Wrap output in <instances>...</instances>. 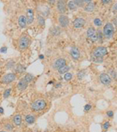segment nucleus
Returning <instances> with one entry per match:
<instances>
[{"instance_id": "nucleus-1", "label": "nucleus", "mask_w": 117, "mask_h": 132, "mask_svg": "<svg viewBox=\"0 0 117 132\" xmlns=\"http://www.w3.org/2000/svg\"><path fill=\"white\" fill-rule=\"evenodd\" d=\"M46 102L44 99H38L31 103V110L35 112L43 110L46 107Z\"/></svg>"}, {"instance_id": "nucleus-2", "label": "nucleus", "mask_w": 117, "mask_h": 132, "mask_svg": "<svg viewBox=\"0 0 117 132\" xmlns=\"http://www.w3.org/2000/svg\"><path fill=\"white\" fill-rule=\"evenodd\" d=\"M114 27L113 25L110 23H108L105 25V27L103 28V34L104 36L107 38H110L113 36L114 35Z\"/></svg>"}, {"instance_id": "nucleus-3", "label": "nucleus", "mask_w": 117, "mask_h": 132, "mask_svg": "<svg viewBox=\"0 0 117 132\" xmlns=\"http://www.w3.org/2000/svg\"><path fill=\"white\" fill-rule=\"evenodd\" d=\"M108 52V50L105 47H98L93 52V56L95 58H102L105 56Z\"/></svg>"}, {"instance_id": "nucleus-4", "label": "nucleus", "mask_w": 117, "mask_h": 132, "mask_svg": "<svg viewBox=\"0 0 117 132\" xmlns=\"http://www.w3.org/2000/svg\"><path fill=\"white\" fill-rule=\"evenodd\" d=\"M29 44H30V39H29L27 36L23 35L22 36L20 40H19V47L20 49H26L27 48V47L29 46Z\"/></svg>"}, {"instance_id": "nucleus-5", "label": "nucleus", "mask_w": 117, "mask_h": 132, "mask_svg": "<svg viewBox=\"0 0 117 132\" xmlns=\"http://www.w3.org/2000/svg\"><path fill=\"white\" fill-rule=\"evenodd\" d=\"M16 80V75L13 73H9L5 74L2 78V82L3 84H10Z\"/></svg>"}, {"instance_id": "nucleus-6", "label": "nucleus", "mask_w": 117, "mask_h": 132, "mask_svg": "<svg viewBox=\"0 0 117 132\" xmlns=\"http://www.w3.org/2000/svg\"><path fill=\"white\" fill-rule=\"evenodd\" d=\"M87 36L89 38L92 42H95L98 39V35H96L95 29L94 28H89L87 31Z\"/></svg>"}, {"instance_id": "nucleus-7", "label": "nucleus", "mask_w": 117, "mask_h": 132, "mask_svg": "<svg viewBox=\"0 0 117 132\" xmlns=\"http://www.w3.org/2000/svg\"><path fill=\"white\" fill-rule=\"evenodd\" d=\"M58 23H60V24L61 25V27L66 28V27H67L70 23V20L67 16L61 14L60 16H58Z\"/></svg>"}, {"instance_id": "nucleus-8", "label": "nucleus", "mask_w": 117, "mask_h": 132, "mask_svg": "<svg viewBox=\"0 0 117 132\" xmlns=\"http://www.w3.org/2000/svg\"><path fill=\"white\" fill-rule=\"evenodd\" d=\"M26 18H27V24H31L33 22L34 18H35V13H34V10L32 9H28L27 10Z\"/></svg>"}, {"instance_id": "nucleus-9", "label": "nucleus", "mask_w": 117, "mask_h": 132, "mask_svg": "<svg viewBox=\"0 0 117 132\" xmlns=\"http://www.w3.org/2000/svg\"><path fill=\"white\" fill-rule=\"evenodd\" d=\"M66 66V60L63 58H60V59H58L55 61L54 63V65H53V67L55 69H60L61 67Z\"/></svg>"}, {"instance_id": "nucleus-10", "label": "nucleus", "mask_w": 117, "mask_h": 132, "mask_svg": "<svg viewBox=\"0 0 117 132\" xmlns=\"http://www.w3.org/2000/svg\"><path fill=\"white\" fill-rule=\"evenodd\" d=\"M100 81L104 85H108L111 83L112 79L107 73H102L100 75Z\"/></svg>"}, {"instance_id": "nucleus-11", "label": "nucleus", "mask_w": 117, "mask_h": 132, "mask_svg": "<svg viewBox=\"0 0 117 132\" xmlns=\"http://www.w3.org/2000/svg\"><path fill=\"white\" fill-rule=\"evenodd\" d=\"M57 10L61 14H63L66 12L65 1H58L57 2Z\"/></svg>"}, {"instance_id": "nucleus-12", "label": "nucleus", "mask_w": 117, "mask_h": 132, "mask_svg": "<svg viewBox=\"0 0 117 132\" xmlns=\"http://www.w3.org/2000/svg\"><path fill=\"white\" fill-rule=\"evenodd\" d=\"M84 24H85V20L83 18H77L73 21V26L76 28H80L83 27Z\"/></svg>"}, {"instance_id": "nucleus-13", "label": "nucleus", "mask_w": 117, "mask_h": 132, "mask_svg": "<svg viewBox=\"0 0 117 132\" xmlns=\"http://www.w3.org/2000/svg\"><path fill=\"white\" fill-rule=\"evenodd\" d=\"M27 86H28V83H27V81H24V79H23V78L21 79V80H20V81L17 83V85H16V88H17V89L20 90V91L25 90V89L27 88Z\"/></svg>"}, {"instance_id": "nucleus-14", "label": "nucleus", "mask_w": 117, "mask_h": 132, "mask_svg": "<svg viewBox=\"0 0 117 132\" xmlns=\"http://www.w3.org/2000/svg\"><path fill=\"white\" fill-rule=\"evenodd\" d=\"M18 24L20 28H24L27 27V18L25 16L22 15V16H20L19 18H18Z\"/></svg>"}, {"instance_id": "nucleus-15", "label": "nucleus", "mask_w": 117, "mask_h": 132, "mask_svg": "<svg viewBox=\"0 0 117 132\" xmlns=\"http://www.w3.org/2000/svg\"><path fill=\"white\" fill-rule=\"evenodd\" d=\"M70 55H71V56L73 57V59H74V60H78L79 57H80V52H79L78 48H76V47L72 48L71 50H70Z\"/></svg>"}, {"instance_id": "nucleus-16", "label": "nucleus", "mask_w": 117, "mask_h": 132, "mask_svg": "<svg viewBox=\"0 0 117 132\" xmlns=\"http://www.w3.org/2000/svg\"><path fill=\"white\" fill-rule=\"evenodd\" d=\"M13 123L15 126L19 127L22 123V117L20 114H16L13 117Z\"/></svg>"}, {"instance_id": "nucleus-17", "label": "nucleus", "mask_w": 117, "mask_h": 132, "mask_svg": "<svg viewBox=\"0 0 117 132\" xmlns=\"http://www.w3.org/2000/svg\"><path fill=\"white\" fill-rule=\"evenodd\" d=\"M25 121L28 124H33L35 122V117L31 114H28L25 117Z\"/></svg>"}, {"instance_id": "nucleus-18", "label": "nucleus", "mask_w": 117, "mask_h": 132, "mask_svg": "<svg viewBox=\"0 0 117 132\" xmlns=\"http://www.w3.org/2000/svg\"><path fill=\"white\" fill-rule=\"evenodd\" d=\"M95 9V3H93L92 2H91L90 3L87 4L84 7V10L86 12H92Z\"/></svg>"}, {"instance_id": "nucleus-19", "label": "nucleus", "mask_w": 117, "mask_h": 132, "mask_svg": "<svg viewBox=\"0 0 117 132\" xmlns=\"http://www.w3.org/2000/svg\"><path fill=\"white\" fill-rule=\"evenodd\" d=\"M34 78H35V76H34L33 74H31V73H27V74L24 76V77H23L24 81H27L28 84L30 83V82H31V81L34 80Z\"/></svg>"}, {"instance_id": "nucleus-20", "label": "nucleus", "mask_w": 117, "mask_h": 132, "mask_svg": "<svg viewBox=\"0 0 117 132\" xmlns=\"http://www.w3.org/2000/svg\"><path fill=\"white\" fill-rule=\"evenodd\" d=\"M69 70H70V67L66 65V66L61 67L60 69H58V73H60L63 74V73H68Z\"/></svg>"}, {"instance_id": "nucleus-21", "label": "nucleus", "mask_w": 117, "mask_h": 132, "mask_svg": "<svg viewBox=\"0 0 117 132\" xmlns=\"http://www.w3.org/2000/svg\"><path fill=\"white\" fill-rule=\"evenodd\" d=\"M68 7H69V9H70V10H76L77 6L75 5L74 1H70V2L68 3Z\"/></svg>"}, {"instance_id": "nucleus-22", "label": "nucleus", "mask_w": 117, "mask_h": 132, "mask_svg": "<svg viewBox=\"0 0 117 132\" xmlns=\"http://www.w3.org/2000/svg\"><path fill=\"white\" fill-rule=\"evenodd\" d=\"M38 21L40 25H45V19L42 16L38 15Z\"/></svg>"}, {"instance_id": "nucleus-23", "label": "nucleus", "mask_w": 117, "mask_h": 132, "mask_svg": "<svg viewBox=\"0 0 117 132\" xmlns=\"http://www.w3.org/2000/svg\"><path fill=\"white\" fill-rule=\"evenodd\" d=\"M10 93H11V89H10V88H8V89L5 90L4 94H3V97H4L5 98H8V97L10 96Z\"/></svg>"}, {"instance_id": "nucleus-24", "label": "nucleus", "mask_w": 117, "mask_h": 132, "mask_svg": "<svg viewBox=\"0 0 117 132\" xmlns=\"http://www.w3.org/2000/svg\"><path fill=\"white\" fill-rule=\"evenodd\" d=\"M71 78H72V74L70 73H65V75H64V79L66 81H70V80H71Z\"/></svg>"}, {"instance_id": "nucleus-25", "label": "nucleus", "mask_w": 117, "mask_h": 132, "mask_svg": "<svg viewBox=\"0 0 117 132\" xmlns=\"http://www.w3.org/2000/svg\"><path fill=\"white\" fill-rule=\"evenodd\" d=\"M94 23H95V24L96 26H101V25H102V20H101L100 19H98V18H96V19H95V20H94Z\"/></svg>"}, {"instance_id": "nucleus-26", "label": "nucleus", "mask_w": 117, "mask_h": 132, "mask_svg": "<svg viewBox=\"0 0 117 132\" xmlns=\"http://www.w3.org/2000/svg\"><path fill=\"white\" fill-rule=\"evenodd\" d=\"M24 70H25V67L22 65H18L16 67V71H18V72H23Z\"/></svg>"}, {"instance_id": "nucleus-27", "label": "nucleus", "mask_w": 117, "mask_h": 132, "mask_svg": "<svg viewBox=\"0 0 117 132\" xmlns=\"http://www.w3.org/2000/svg\"><path fill=\"white\" fill-rule=\"evenodd\" d=\"M5 129L6 130V131L8 130H13V126L10 124V123H6L5 125Z\"/></svg>"}, {"instance_id": "nucleus-28", "label": "nucleus", "mask_w": 117, "mask_h": 132, "mask_svg": "<svg viewBox=\"0 0 117 132\" xmlns=\"http://www.w3.org/2000/svg\"><path fill=\"white\" fill-rule=\"evenodd\" d=\"M74 3H75L76 6H82L84 3H83V1H74Z\"/></svg>"}, {"instance_id": "nucleus-29", "label": "nucleus", "mask_w": 117, "mask_h": 132, "mask_svg": "<svg viewBox=\"0 0 117 132\" xmlns=\"http://www.w3.org/2000/svg\"><path fill=\"white\" fill-rule=\"evenodd\" d=\"M91 105L90 104H87V105H86L85 106H84V110L85 111H88V110H91Z\"/></svg>"}, {"instance_id": "nucleus-30", "label": "nucleus", "mask_w": 117, "mask_h": 132, "mask_svg": "<svg viewBox=\"0 0 117 132\" xmlns=\"http://www.w3.org/2000/svg\"><path fill=\"white\" fill-rule=\"evenodd\" d=\"M108 127H109V123H108V122H105V123H104V125H103V128H104L105 130H107Z\"/></svg>"}, {"instance_id": "nucleus-31", "label": "nucleus", "mask_w": 117, "mask_h": 132, "mask_svg": "<svg viewBox=\"0 0 117 132\" xmlns=\"http://www.w3.org/2000/svg\"><path fill=\"white\" fill-rule=\"evenodd\" d=\"M6 50H7L6 47H3L2 48H0V52H6Z\"/></svg>"}, {"instance_id": "nucleus-32", "label": "nucleus", "mask_w": 117, "mask_h": 132, "mask_svg": "<svg viewBox=\"0 0 117 132\" xmlns=\"http://www.w3.org/2000/svg\"><path fill=\"white\" fill-rule=\"evenodd\" d=\"M107 115H108V117H112L113 116V112H112V111H108V112L107 113Z\"/></svg>"}, {"instance_id": "nucleus-33", "label": "nucleus", "mask_w": 117, "mask_h": 132, "mask_svg": "<svg viewBox=\"0 0 117 132\" xmlns=\"http://www.w3.org/2000/svg\"><path fill=\"white\" fill-rule=\"evenodd\" d=\"M111 1H108V0H106V1H105V0H104V1H102V3H104V4H105V3H110Z\"/></svg>"}, {"instance_id": "nucleus-34", "label": "nucleus", "mask_w": 117, "mask_h": 132, "mask_svg": "<svg viewBox=\"0 0 117 132\" xmlns=\"http://www.w3.org/2000/svg\"><path fill=\"white\" fill-rule=\"evenodd\" d=\"M114 10H115V11H117V4H115V6H114Z\"/></svg>"}, {"instance_id": "nucleus-35", "label": "nucleus", "mask_w": 117, "mask_h": 132, "mask_svg": "<svg viewBox=\"0 0 117 132\" xmlns=\"http://www.w3.org/2000/svg\"><path fill=\"white\" fill-rule=\"evenodd\" d=\"M0 132H7V131H6V130H1Z\"/></svg>"}]
</instances>
